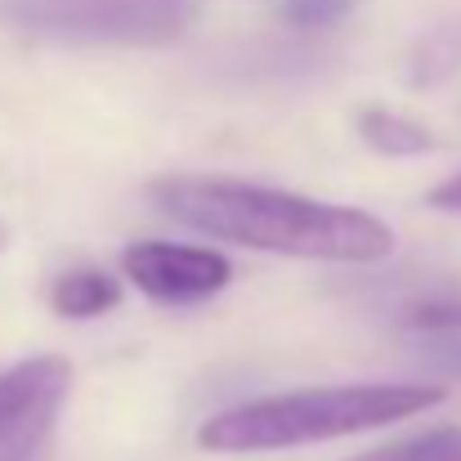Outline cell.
Returning a JSON list of instances; mask_svg holds the SVG:
<instances>
[{"mask_svg": "<svg viewBox=\"0 0 461 461\" xmlns=\"http://www.w3.org/2000/svg\"><path fill=\"white\" fill-rule=\"evenodd\" d=\"M354 9V0H287L283 5V23L301 27V32H322L345 23V14Z\"/></svg>", "mask_w": 461, "mask_h": 461, "instance_id": "ba28073f", "label": "cell"}, {"mask_svg": "<svg viewBox=\"0 0 461 461\" xmlns=\"http://www.w3.org/2000/svg\"><path fill=\"white\" fill-rule=\"evenodd\" d=\"M426 202H430L435 211H444V215H461V175L444 179V184H435Z\"/></svg>", "mask_w": 461, "mask_h": 461, "instance_id": "30bf717a", "label": "cell"}, {"mask_svg": "<svg viewBox=\"0 0 461 461\" xmlns=\"http://www.w3.org/2000/svg\"><path fill=\"white\" fill-rule=\"evenodd\" d=\"M349 461H394V444L390 448H376V453H363V457H349Z\"/></svg>", "mask_w": 461, "mask_h": 461, "instance_id": "8fae6325", "label": "cell"}, {"mask_svg": "<svg viewBox=\"0 0 461 461\" xmlns=\"http://www.w3.org/2000/svg\"><path fill=\"white\" fill-rule=\"evenodd\" d=\"M122 278L153 296L161 305H197L220 296L233 283V265L211 247H184V242H131L122 256Z\"/></svg>", "mask_w": 461, "mask_h": 461, "instance_id": "5b68a950", "label": "cell"}, {"mask_svg": "<svg viewBox=\"0 0 461 461\" xmlns=\"http://www.w3.org/2000/svg\"><path fill=\"white\" fill-rule=\"evenodd\" d=\"M358 135H363L367 149H376L385 157H421L439 149V140L421 122H412L403 113H390V108H367L358 117Z\"/></svg>", "mask_w": 461, "mask_h": 461, "instance_id": "52a82bcc", "label": "cell"}, {"mask_svg": "<svg viewBox=\"0 0 461 461\" xmlns=\"http://www.w3.org/2000/svg\"><path fill=\"white\" fill-rule=\"evenodd\" d=\"M122 301V283L104 269H68L50 287V305L59 318H99Z\"/></svg>", "mask_w": 461, "mask_h": 461, "instance_id": "8992f818", "label": "cell"}, {"mask_svg": "<svg viewBox=\"0 0 461 461\" xmlns=\"http://www.w3.org/2000/svg\"><path fill=\"white\" fill-rule=\"evenodd\" d=\"M394 461H461V430H426L394 444Z\"/></svg>", "mask_w": 461, "mask_h": 461, "instance_id": "9c48e42d", "label": "cell"}, {"mask_svg": "<svg viewBox=\"0 0 461 461\" xmlns=\"http://www.w3.org/2000/svg\"><path fill=\"white\" fill-rule=\"evenodd\" d=\"M149 193L175 224L247 251L322 265H376L394 256V229L358 206L220 175H166Z\"/></svg>", "mask_w": 461, "mask_h": 461, "instance_id": "6da1fadb", "label": "cell"}, {"mask_svg": "<svg viewBox=\"0 0 461 461\" xmlns=\"http://www.w3.org/2000/svg\"><path fill=\"white\" fill-rule=\"evenodd\" d=\"M5 247H9V229L0 224V251H5Z\"/></svg>", "mask_w": 461, "mask_h": 461, "instance_id": "7c38bea8", "label": "cell"}, {"mask_svg": "<svg viewBox=\"0 0 461 461\" xmlns=\"http://www.w3.org/2000/svg\"><path fill=\"white\" fill-rule=\"evenodd\" d=\"M9 18L36 36L77 45H166L193 23L188 0H9Z\"/></svg>", "mask_w": 461, "mask_h": 461, "instance_id": "3957f363", "label": "cell"}, {"mask_svg": "<svg viewBox=\"0 0 461 461\" xmlns=\"http://www.w3.org/2000/svg\"><path fill=\"white\" fill-rule=\"evenodd\" d=\"M448 399L444 385H403V381H372V385H313L287 390L269 399L233 403L202 421L197 448L247 457V453H283L327 444L345 435H367L394 421H412Z\"/></svg>", "mask_w": 461, "mask_h": 461, "instance_id": "7a4b0ae2", "label": "cell"}, {"mask_svg": "<svg viewBox=\"0 0 461 461\" xmlns=\"http://www.w3.org/2000/svg\"><path fill=\"white\" fill-rule=\"evenodd\" d=\"M72 363L59 354L23 358L0 376V461H36L68 399Z\"/></svg>", "mask_w": 461, "mask_h": 461, "instance_id": "277c9868", "label": "cell"}]
</instances>
